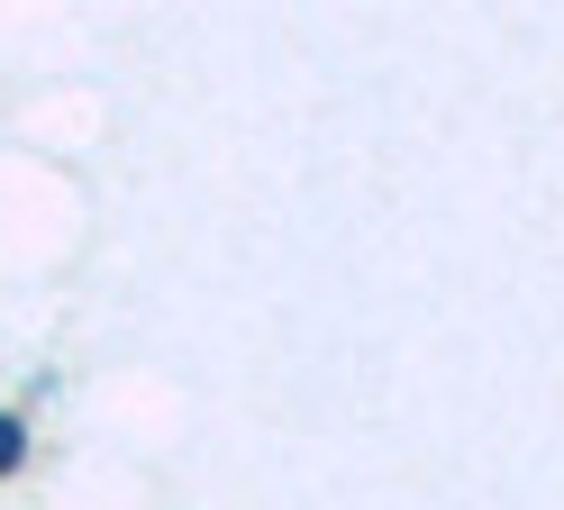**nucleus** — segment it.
<instances>
[{
  "mask_svg": "<svg viewBox=\"0 0 564 510\" xmlns=\"http://www.w3.org/2000/svg\"><path fill=\"white\" fill-rule=\"evenodd\" d=\"M19 456H28V428H19V420H0V465H19Z\"/></svg>",
  "mask_w": 564,
  "mask_h": 510,
  "instance_id": "f257e3e1",
  "label": "nucleus"
}]
</instances>
